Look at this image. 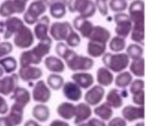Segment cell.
Listing matches in <instances>:
<instances>
[{"instance_id": "cell-34", "label": "cell", "mask_w": 156, "mask_h": 126, "mask_svg": "<svg viewBox=\"0 0 156 126\" xmlns=\"http://www.w3.org/2000/svg\"><path fill=\"white\" fill-rule=\"evenodd\" d=\"M130 71L132 74L138 77H143L145 75V60L143 57H140L132 61L130 64Z\"/></svg>"}, {"instance_id": "cell-19", "label": "cell", "mask_w": 156, "mask_h": 126, "mask_svg": "<svg viewBox=\"0 0 156 126\" xmlns=\"http://www.w3.org/2000/svg\"><path fill=\"white\" fill-rule=\"evenodd\" d=\"M63 94L72 102H78L81 99V88L74 82H66L63 84Z\"/></svg>"}, {"instance_id": "cell-21", "label": "cell", "mask_w": 156, "mask_h": 126, "mask_svg": "<svg viewBox=\"0 0 156 126\" xmlns=\"http://www.w3.org/2000/svg\"><path fill=\"white\" fill-rule=\"evenodd\" d=\"M110 38H111V32L103 26L96 25V26H94V29L91 32L88 39L89 41L106 44Z\"/></svg>"}, {"instance_id": "cell-30", "label": "cell", "mask_w": 156, "mask_h": 126, "mask_svg": "<svg viewBox=\"0 0 156 126\" xmlns=\"http://www.w3.org/2000/svg\"><path fill=\"white\" fill-rule=\"evenodd\" d=\"M19 8L14 0H5L0 5V16L3 18H10L14 14H19Z\"/></svg>"}, {"instance_id": "cell-43", "label": "cell", "mask_w": 156, "mask_h": 126, "mask_svg": "<svg viewBox=\"0 0 156 126\" xmlns=\"http://www.w3.org/2000/svg\"><path fill=\"white\" fill-rule=\"evenodd\" d=\"M144 86H145V83L142 79L139 78V79H135L133 81H132L130 83V93L132 94H134L136 92H139L140 90H144Z\"/></svg>"}, {"instance_id": "cell-48", "label": "cell", "mask_w": 156, "mask_h": 126, "mask_svg": "<svg viewBox=\"0 0 156 126\" xmlns=\"http://www.w3.org/2000/svg\"><path fill=\"white\" fill-rule=\"evenodd\" d=\"M9 111V105L4 97L0 96V114L5 115Z\"/></svg>"}, {"instance_id": "cell-40", "label": "cell", "mask_w": 156, "mask_h": 126, "mask_svg": "<svg viewBox=\"0 0 156 126\" xmlns=\"http://www.w3.org/2000/svg\"><path fill=\"white\" fill-rule=\"evenodd\" d=\"M128 7L126 0H111L109 3V8L113 12H123Z\"/></svg>"}, {"instance_id": "cell-51", "label": "cell", "mask_w": 156, "mask_h": 126, "mask_svg": "<svg viewBox=\"0 0 156 126\" xmlns=\"http://www.w3.org/2000/svg\"><path fill=\"white\" fill-rule=\"evenodd\" d=\"M120 94L122 96V97H126L128 96V91L126 89H122V90H120Z\"/></svg>"}, {"instance_id": "cell-44", "label": "cell", "mask_w": 156, "mask_h": 126, "mask_svg": "<svg viewBox=\"0 0 156 126\" xmlns=\"http://www.w3.org/2000/svg\"><path fill=\"white\" fill-rule=\"evenodd\" d=\"M94 3H95L97 10L99 11L101 16L106 17L108 15V7L106 5V0H95Z\"/></svg>"}, {"instance_id": "cell-52", "label": "cell", "mask_w": 156, "mask_h": 126, "mask_svg": "<svg viewBox=\"0 0 156 126\" xmlns=\"http://www.w3.org/2000/svg\"><path fill=\"white\" fill-rule=\"evenodd\" d=\"M4 73H5L4 70L2 69V67L0 66V77H3V75H4Z\"/></svg>"}, {"instance_id": "cell-23", "label": "cell", "mask_w": 156, "mask_h": 126, "mask_svg": "<svg viewBox=\"0 0 156 126\" xmlns=\"http://www.w3.org/2000/svg\"><path fill=\"white\" fill-rule=\"evenodd\" d=\"M74 116V124H80L81 123H84L85 121L89 119L92 116L93 111L91 109V106L88 105L87 103H80L76 106Z\"/></svg>"}, {"instance_id": "cell-32", "label": "cell", "mask_w": 156, "mask_h": 126, "mask_svg": "<svg viewBox=\"0 0 156 126\" xmlns=\"http://www.w3.org/2000/svg\"><path fill=\"white\" fill-rule=\"evenodd\" d=\"M106 50V44L89 41L87 44V54L91 57H102Z\"/></svg>"}, {"instance_id": "cell-22", "label": "cell", "mask_w": 156, "mask_h": 126, "mask_svg": "<svg viewBox=\"0 0 156 126\" xmlns=\"http://www.w3.org/2000/svg\"><path fill=\"white\" fill-rule=\"evenodd\" d=\"M71 77L76 84H78L80 88L84 90H87L90 87H92L94 83V76L91 73L85 72V71L76 72L74 74H73Z\"/></svg>"}, {"instance_id": "cell-42", "label": "cell", "mask_w": 156, "mask_h": 126, "mask_svg": "<svg viewBox=\"0 0 156 126\" xmlns=\"http://www.w3.org/2000/svg\"><path fill=\"white\" fill-rule=\"evenodd\" d=\"M12 50L13 46L12 43H10L8 41L0 43V59L10 55L12 52Z\"/></svg>"}, {"instance_id": "cell-18", "label": "cell", "mask_w": 156, "mask_h": 126, "mask_svg": "<svg viewBox=\"0 0 156 126\" xmlns=\"http://www.w3.org/2000/svg\"><path fill=\"white\" fill-rule=\"evenodd\" d=\"M68 0H50L48 7L51 16L55 19H63L66 14Z\"/></svg>"}, {"instance_id": "cell-50", "label": "cell", "mask_w": 156, "mask_h": 126, "mask_svg": "<svg viewBox=\"0 0 156 126\" xmlns=\"http://www.w3.org/2000/svg\"><path fill=\"white\" fill-rule=\"evenodd\" d=\"M24 126H42V125H40V124L37 123V121L31 119V120L26 121V122H25V124H24Z\"/></svg>"}, {"instance_id": "cell-25", "label": "cell", "mask_w": 156, "mask_h": 126, "mask_svg": "<svg viewBox=\"0 0 156 126\" xmlns=\"http://www.w3.org/2000/svg\"><path fill=\"white\" fill-rule=\"evenodd\" d=\"M44 66L49 71L52 73H62L65 71L66 65L59 57L49 56L44 59Z\"/></svg>"}, {"instance_id": "cell-1", "label": "cell", "mask_w": 156, "mask_h": 126, "mask_svg": "<svg viewBox=\"0 0 156 126\" xmlns=\"http://www.w3.org/2000/svg\"><path fill=\"white\" fill-rule=\"evenodd\" d=\"M55 51L58 57L64 59L67 67L73 71H86L94 67V61L92 57L78 55L63 42L57 44Z\"/></svg>"}, {"instance_id": "cell-26", "label": "cell", "mask_w": 156, "mask_h": 126, "mask_svg": "<svg viewBox=\"0 0 156 126\" xmlns=\"http://www.w3.org/2000/svg\"><path fill=\"white\" fill-rule=\"evenodd\" d=\"M97 82L100 86H104V87H107L110 86L114 81V76L112 74L111 70L107 69L106 67H100L97 70Z\"/></svg>"}, {"instance_id": "cell-24", "label": "cell", "mask_w": 156, "mask_h": 126, "mask_svg": "<svg viewBox=\"0 0 156 126\" xmlns=\"http://www.w3.org/2000/svg\"><path fill=\"white\" fill-rule=\"evenodd\" d=\"M11 100L14 101L15 104H19L21 106L26 107L28 104H30L31 100V95L28 90L23 87H17L12 92L10 97Z\"/></svg>"}, {"instance_id": "cell-53", "label": "cell", "mask_w": 156, "mask_h": 126, "mask_svg": "<svg viewBox=\"0 0 156 126\" xmlns=\"http://www.w3.org/2000/svg\"><path fill=\"white\" fill-rule=\"evenodd\" d=\"M135 126H144V122H140V123H137Z\"/></svg>"}, {"instance_id": "cell-13", "label": "cell", "mask_w": 156, "mask_h": 126, "mask_svg": "<svg viewBox=\"0 0 156 126\" xmlns=\"http://www.w3.org/2000/svg\"><path fill=\"white\" fill-rule=\"evenodd\" d=\"M51 97V89L43 80L37 81L32 89V99L38 104H46Z\"/></svg>"}, {"instance_id": "cell-4", "label": "cell", "mask_w": 156, "mask_h": 126, "mask_svg": "<svg viewBox=\"0 0 156 126\" xmlns=\"http://www.w3.org/2000/svg\"><path fill=\"white\" fill-rule=\"evenodd\" d=\"M67 8L71 13L78 12L80 17L87 19L94 17L97 12L93 0H68Z\"/></svg>"}, {"instance_id": "cell-17", "label": "cell", "mask_w": 156, "mask_h": 126, "mask_svg": "<svg viewBox=\"0 0 156 126\" xmlns=\"http://www.w3.org/2000/svg\"><path fill=\"white\" fill-rule=\"evenodd\" d=\"M123 118L126 122H134L136 120L144 119L145 117V108L144 106L126 105L123 108L122 111Z\"/></svg>"}, {"instance_id": "cell-49", "label": "cell", "mask_w": 156, "mask_h": 126, "mask_svg": "<svg viewBox=\"0 0 156 126\" xmlns=\"http://www.w3.org/2000/svg\"><path fill=\"white\" fill-rule=\"evenodd\" d=\"M49 126H70V124L66 121H63V120L60 119H54L51 122Z\"/></svg>"}, {"instance_id": "cell-6", "label": "cell", "mask_w": 156, "mask_h": 126, "mask_svg": "<svg viewBox=\"0 0 156 126\" xmlns=\"http://www.w3.org/2000/svg\"><path fill=\"white\" fill-rule=\"evenodd\" d=\"M25 107L13 103L10 111L5 117H0V126H19L24 119Z\"/></svg>"}, {"instance_id": "cell-20", "label": "cell", "mask_w": 156, "mask_h": 126, "mask_svg": "<svg viewBox=\"0 0 156 126\" xmlns=\"http://www.w3.org/2000/svg\"><path fill=\"white\" fill-rule=\"evenodd\" d=\"M94 25L91 21L78 16L73 19V27L80 33L82 38H88L94 29Z\"/></svg>"}, {"instance_id": "cell-45", "label": "cell", "mask_w": 156, "mask_h": 126, "mask_svg": "<svg viewBox=\"0 0 156 126\" xmlns=\"http://www.w3.org/2000/svg\"><path fill=\"white\" fill-rule=\"evenodd\" d=\"M133 102L138 106H144L145 104V92L144 90L133 94Z\"/></svg>"}, {"instance_id": "cell-33", "label": "cell", "mask_w": 156, "mask_h": 126, "mask_svg": "<svg viewBox=\"0 0 156 126\" xmlns=\"http://www.w3.org/2000/svg\"><path fill=\"white\" fill-rule=\"evenodd\" d=\"M0 66L5 73L12 74L18 68V61L14 57H5L0 59Z\"/></svg>"}, {"instance_id": "cell-15", "label": "cell", "mask_w": 156, "mask_h": 126, "mask_svg": "<svg viewBox=\"0 0 156 126\" xmlns=\"http://www.w3.org/2000/svg\"><path fill=\"white\" fill-rule=\"evenodd\" d=\"M18 75L19 77H20L21 80H23L24 82L31 83L42 77L43 71L40 68L32 65L20 66Z\"/></svg>"}, {"instance_id": "cell-54", "label": "cell", "mask_w": 156, "mask_h": 126, "mask_svg": "<svg viewBox=\"0 0 156 126\" xmlns=\"http://www.w3.org/2000/svg\"><path fill=\"white\" fill-rule=\"evenodd\" d=\"M106 1H108V0H106Z\"/></svg>"}, {"instance_id": "cell-46", "label": "cell", "mask_w": 156, "mask_h": 126, "mask_svg": "<svg viewBox=\"0 0 156 126\" xmlns=\"http://www.w3.org/2000/svg\"><path fill=\"white\" fill-rule=\"evenodd\" d=\"M77 126H106L104 121L98 119V118H91L88 120L87 123H81L80 124H77Z\"/></svg>"}, {"instance_id": "cell-27", "label": "cell", "mask_w": 156, "mask_h": 126, "mask_svg": "<svg viewBox=\"0 0 156 126\" xmlns=\"http://www.w3.org/2000/svg\"><path fill=\"white\" fill-rule=\"evenodd\" d=\"M31 115L37 121L44 123L50 117V109L44 104H38L32 108Z\"/></svg>"}, {"instance_id": "cell-38", "label": "cell", "mask_w": 156, "mask_h": 126, "mask_svg": "<svg viewBox=\"0 0 156 126\" xmlns=\"http://www.w3.org/2000/svg\"><path fill=\"white\" fill-rule=\"evenodd\" d=\"M143 47L138 44H131L126 48V55L133 60L137 59L143 56Z\"/></svg>"}, {"instance_id": "cell-7", "label": "cell", "mask_w": 156, "mask_h": 126, "mask_svg": "<svg viewBox=\"0 0 156 126\" xmlns=\"http://www.w3.org/2000/svg\"><path fill=\"white\" fill-rule=\"evenodd\" d=\"M133 26L145 27V4L143 0H134L127 7Z\"/></svg>"}, {"instance_id": "cell-55", "label": "cell", "mask_w": 156, "mask_h": 126, "mask_svg": "<svg viewBox=\"0 0 156 126\" xmlns=\"http://www.w3.org/2000/svg\"><path fill=\"white\" fill-rule=\"evenodd\" d=\"M126 1H127V0H126Z\"/></svg>"}, {"instance_id": "cell-37", "label": "cell", "mask_w": 156, "mask_h": 126, "mask_svg": "<svg viewBox=\"0 0 156 126\" xmlns=\"http://www.w3.org/2000/svg\"><path fill=\"white\" fill-rule=\"evenodd\" d=\"M126 46V38H121L119 36H115L111 38L109 42V48L113 52H120L123 50H125Z\"/></svg>"}, {"instance_id": "cell-14", "label": "cell", "mask_w": 156, "mask_h": 126, "mask_svg": "<svg viewBox=\"0 0 156 126\" xmlns=\"http://www.w3.org/2000/svg\"><path fill=\"white\" fill-rule=\"evenodd\" d=\"M19 87V75L12 73L11 75L0 77V95L10 96Z\"/></svg>"}, {"instance_id": "cell-11", "label": "cell", "mask_w": 156, "mask_h": 126, "mask_svg": "<svg viewBox=\"0 0 156 126\" xmlns=\"http://www.w3.org/2000/svg\"><path fill=\"white\" fill-rule=\"evenodd\" d=\"M73 31L72 25L67 22H54L49 28V32L51 39L57 42L66 41L69 34Z\"/></svg>"}, {"instance_id": "cell-47", "label": "cell", "mask_w": 156, "mask_h": 126, "mask_svg": "<svg viewBox=\"0 0 156 126\" xmlns=\"http://www.w3.org/2000/svg\"><path fill=\"white\" fill-rule=\"evenodd\" d=\"M107 126H126V121L123 117H116L109 120Z\"/></svg>"}, {"instance_id": "cell-9", "label": "cell", "mask_w": 156, "mask_h": 126, "mask_svg": "<svg viewBox=\"0 0 156 126\" xmlns=\"http://www.w3.org/2000/svg\"><path fill=\"white\" fill-rule=\"evenodd\" d=\"M23 25H25L24 21L18 17L7 18L5 21H0V33L3 35L4 39L8 40L14 36Z\"/></svg>"}, {"instance_id": "cell-2", "label": "cell", "mask_w": 156, "mask_h": 126, "mask_svg": "<svg viewBox=\"0 0 156 126\" xmlns=\"http://www.w3.org/2000/svg\"><path fill=\"white\" fill-rule=\"evenodd\" d=\"M51 44L44 42H39L32 49L25 50L20 54L19 64L20 66L37 65L42 62L43 58L50 53Z\"/></svg>"}, {"instance_id": "cell-29", "label": "cell", "mask_w": 156, "mask_h": 126, "mask_svg": "<svg viewBox=\"0 0 156 126\" xmlns=\"http://www.w3.org/2000/svg\"><path fill=\"white\" fill-rule=\"evenodd\" d=\"M106 100L112 109H119L123 105V97L120 94V91L116 88L111 89L107 93Z\"/></svg>"}, {"instance_id": "cell-5", "label": "cell", "mask_w": 156, "mask_h": 126, "mask_svg": "<svg viewBox=\"0 0 156 126\" xmlns=\"http://www.w3.org/2000/svg\"><path fill=\"white\" fill-rule=\"evenodd\" d=\"M48 2V0H35L31 3L23 15V19L25 24L29 25H35L42 15L46 12Z\"/></svg>"}, {"instance_id": "cell-28", "label": "cell", "mask_w": 156, "mask_h": 126, "mask_svg": "<svg viewBox=\"0 0 156 126\" xmlns=\"http://www.w3.org/2000/svg\"><path fill=\"white\" fill-rule=\"evenodd\" d=\"M75 111L76 108L74 104L68 102H64L57 107L58 115L65 120L73 119L75 116Z\"/></svg>"}, {"instance_id": "cell-36", "label": "cell", "mask_w": 156, "mask_h": 126, "mask_svg": "<svg viewBox=\"0 0 156 126\" xmlns=\"http://www.w3.org/2000/svg\"><path fill=\"white\" fill-rule=\"evenodd\" d=\"M46 82H47L49 88L53 90H58L62 88L63 84L65 83V80H64V77L62 76L57 74V73H52L48 76Z\"/></svg>"}, {"instance_id": "cell-16", "label": "cell", "mask_w": 156, "mask_h": 126, "mask_svg": "<svg viewBox=\"0 0 156 126\" xmlns=\"http://www.w3.org/2000/svg\"><path fill=\"white\" fill-rule=\"evenodd\" d=\"M105 89L100 85H94L86 92L84 99L88 105L95 106L100 104L105 96Z\"/></svg>"}, {"instance_id": "cell-31", "label": "cell", "mask_w": 156, "mask_h": 126, "mask_svg": "<svg viewBox=\"0 0 156 126\" xmlns=\"http://www.w3.org/2000/svg\"><path fill=\"white\" fill-rule=\"evenodd\" d=\"M94 113L102 121H109L113 115V110L107 103H103L94 108Z\"/></svg>"}, {"instance_id": "cell-3", "label": "cell", "mask_w": 156, "mask_h": 126, "mask_svg": "<svg viewBox=\"0 0 156 126\" xmlns=\"http://www.w3.org/2000/svg\"><path fill=\"white\" fill-rule=\"evenodd\" d=\"M102 62L105 64V67L109 70L119 73L128 67L130 63V58L126 53L112 54L107 52L102 56Z\"/></svg>"}, {"instance_id": "cell-35", "label": "cell", "mask_w": 156, "mask_h": 126, "mask_svg": "<svg viewBox=\"0 0 156 126\" xmlns=\"http://www.w3.org/2000/svg\"><path fill=\"white\" fill-rule=\"evenodd\" d=\"M133 81V76L129 71H121L119 74L115 77V85L120 89H126L130 85Z\"/></svg>"}, {"instance_id": "cell-8", "label": "cell", "mask_w": 156, "mask_h": 126, "mask_svg": "<svg viewBox=\"0 0 156 126\" xmlns=\"http://www.w3.org/2000/svg\"><path fill=\"white\" fill-rule=\"evenodd\" d=\"M35 37L32 31L29 27L23 25L18 32L15 33L13 43L19 49H28L34 44Z\"/></svg>"}, {"instance_id": "cell-39", "label": "cell", "mask_w": 156, "mask_h": 126, "mask_svg": "<svg viewBox=\"0 0 156 126\" xmlns=\"http://www.w3.org/2000/svg\"><path fill=\"white\" fill-rule=\"evenodd\" d=\"M144 38H145V27H135L133 26L131 31L132 41L141 46L144 45Z\"/></svg>"}, {"instance_id": "cell-12", "label": "cell", "mask_w": 156, "mask_h": 126, "mask_svg": "<svg viewBox=\"0 0 156 126\" xmlns=\"http://www.w3.org/2000/svg\"><path fill=\"white\" fill-rule=\"evenodd\" d=\"M50 18L46 15L42 16L37 21L34 26V37H36L40 42H44L48 44H52V39L48 35L50 28Z\"/></svg>"}, {"instance_id": "cell-41", "label": "cell", "mask_w": 156, "mask_h": 126, "mask_svg": "<svg viewBox=\"0 0 156 126\" xmlns=\"http://www.w3.org/2000/svg\"><path fill=\"white\" fill-rule=\"evenodd\" d=\"M65 42H66V44L68 47L75 48V47H78V46L80 44L81 38H80V36L79 35V33L76 32L74 30H73V32L69 34V36L67 37V38L66 39Z\"/></svg>"}, {"instance_id": "cell-10", "label": "cell", "mask_w": 156, "mask_h": 126, "mask_svg": "<svg viewBox=\"0 0 156 126\" xmlns=\"http://www.w3.org/2000/svg\"><path fill=\"white\" fill-rule=\"evenodd\" d=\"M113 19L116 24L114 30L116 35L123 38H127L133 28V23L129 16L124 12H119L114 15Z\"/></svg>"}]
</instances>
